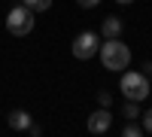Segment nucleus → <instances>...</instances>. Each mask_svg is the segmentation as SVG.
Wrapping results in <instances>:
<instances>
[{
    "instance_id": "20e7f679",
    "label": "nucleus",
    "mask_w": 152,
    "mask_h": 137,
    "mask_svg": "<svg viewBox=\"0 0 152 137\" xmlns=\"http://www.w3.org/2000/svg\"><path fill=\"white\" fill-rule=\"evenodd\" d=\"M97 49H100V34L82 31V34H76L70 52H73V58H79V61H91V58L97 55Z\"/></svg>"
},
{
    "instance_id": "2eb2a0df",
    "label": "nucleus",
    "mask_w": 152,
    "mask_h": 137,
    "mask_svg": "<svg viewBox=\"0 0 152 137\" xmlns=\"http://www.w3.org/2000/svg\"><path fill=\"white\" fill-rule=\"evenodd\" d=\"M140 73H146V76H152V61H143V64H140Z\"/></svg>"
},
{
    "instance_id": "7ed1b4c3",
    "label": "nucleus",
    "mask_w": 152,
    "mask_h": 137,
    "mask_svg": "<svg viewBox=\"0 0 152 137\" xmlns=\"http://www.w3.org/2000/svg\"><path fill=\"white\" fill-rule=\"evenodd\" d=\"M34 12L24 6V3H15L9 12H6V31L12 34V37H28L31 31H34Z\"/></svg>"
},
{
    "instance_id": "0eeeda50",
    "label": "nucleus",
    "mask_w": 152,
    "mask_h": 137,
    "mask_svg": "<svg viewBox=\"0 0 152 137\" xmlns=\"http://www.w3.org/2000/svg\"><path fill=\"white\" fill-rule=\"evenodd\" d=\"M31 125V113H24V110H12L9 113V128L12 131H24Z\"/></svg>"
},
{
    "instance_id": "1a4fd4ad",
    "label": "nucleus",
    "mask_w": 152,
    "mask_h": 137,
    "mask_svg": "<svg viewBox=\"0 0 152 137\" xmlns=\"http://www.w3.org/2000/svg\"><path fill=\"white\" fill-rule=\"evenodd\" d=\"M122 116L125 119H140V104L137 101H125L122 104Z\"/></svg>"
},
{
    "instance_id": "6e6552de",
    "label": "nucleus",
    "mask_w": 152,
    "mask_h": 137,
    "mask_svg": "<svg viewBox=\"0 0 152 137\" xmlns=\"http://www.w3.org/2000/svg\"><path fill=\"white\" fill-rule=\"evenodd\" d=\"M21 3L28 6V9L34 12V15H37V12H46V9H52V0H21Z\"/></svg>"
},
{
    "instance_id": "dca6fc26",
    "label": "nucleus",
    "mask_w": 152,
    "mask_h": 137,
    "mask_svg": "<svg viewBox=\"0 0 152 137\" xmlns=\"http://www.w3.org/2000/svg\"><path fill=\"white\" fill-rule=\"evenodd\" d=\"M116 3H122V6H128V3H134V0H116Z\"/></svg>"
},
{
    "instance_id": "423d86ee",
    "label": "nucleus",
    "mask_w": 152,
    "mask_h": 137,
    "mask_svg": "<svg viewBox=\"0 0 152 137\" xmlns=\"http://www.w3.org/2000/svg\"><path fill=\"white\" fill-rule=\"evenodd\" d=\"M122 31H125V24H122V18H116V15H107L104 21H100V40L122 37Z\"/></svg>"
},
{
    "instance_id": "9b49d317",
    "label": "nucleus",
    "mask_w": 152,
    "mask_h": 137,
    "mask_svg": "<svg viewBox=\"0 0 152 137\" xmlns=\"http://www.w3.org/2000/svg\"><path fill=\"white\" fill-rule=\"evenodd\" d=\"M97 104H100V107H110V104H113V95H110L107 89H104V92H97Z\"/></svg>"
},
{
    "instance_id": "39448f33",
    "label": "nucleus",
    "mask_w": 152,
    "mask_h": 137,
    "mask_svg": "<svg viewBox=\"0 0 152 137\" xmlns=\"http://www.w3.org/2000/svg\"><path fill=\"white\" fill-rule=\"evenodd\" d=\"M113 128V113H110V107H100L94 110L91 116H88V131L91 134H107Z\"/></svg>"
},
{
    "instance_id": "4468645a",
    "label": "nucleus",
    "mask_w": 152,
    "mask_h": 137,
    "mask_svg": "<svg viewBox=\"0 0 152 137\" xmlns=\"http://www.w3.org/2000/svg\"><path fill=\"white\" fill-rule=\"evenodd\" d=\"M76 3H79V6H82V9H94V6H97V3H100V0H76Z\"/></svg>"
},
{
    "instance_id": "f257e3e1",
    "label": "nucleus",
    "mask_w": 152,
    "mask_h": 137,
    "mask_svg": "<svg viewBox=\"0 0 152 137\" xmlns=\"http://www.w3.org/2000/svg\"><path fill=\"white\" fill-rule=\"evenodd\" d=\"M97 58L110 73H122L125 67L131 64V49L125 46L119 37H110V40H100V49H97Z\"/></svg>"
},
{
    "instance_id": "f3484780",
    "label": "nucleus",
    "mask_w": 152,
    "mask_h": 137,
    "mask_svg": "<svg viewBox=\"0 0 152 137\" xmlns=\"http://www.w3.org/2000/svg\"><path fill=\"white\" fill-rule=\"evenodd\" d=\"M149 89H152V76H149Z\"/></svg>"
},
{
    "instance_id": "f03ea898",
    "label": "nucleus",
    "mask_w": 152,
    "mask_h": 137,
    "mask_svg": "<svg viewBox=\"0 0 152 137\" xmlns=\"http://www.w3.org/2000/svg\"><path fill=\"white\" fill-rule=\"evenodd\" d=\"M119 92L125 95V101L143 104L146 97L152 95L149 76H146V73H140V70H128V67H125V70H122V79H119Z\"/></svg>"
},
{
    "instance_id": "ddd939ff",
    "label": "nucleus",
    "mask_w": 152,
    "mask_h": 137,
    "mask_svg": "<svg viewBox=\"0 0 152 137\" xmlns=\"http://www.w3.org/2000/svg\"><path fill=\"white\" fill-rule=\"evenodd\" d=\"M24 131H28L31 137H40V134H43V128H40V125H37V122H34V119H31V125H28V128H24Z\"/></svg>"
},
{
    "instance_id": "f8f14e48",
    "label": "nucleus",
    "mask_w": 152,
    "mask_h": 137,
    "mask_svg": "<svg viewBox=\"0 0 152 137\" xmlns=\"http://www.w3.org/2000/svg\"><path fill=\"white\" fill-rule=\"evenodd\" d=\"M140 125H143L146 134H152V110H146V113H143V122H140Z\"/></svg>"
},
{
    "instance_id": "9d476101",
    "label": "nucleus",
    "mask_w": 152,
    "mask_h": 137,
    "mask_svg": "<svg viewBox=\"0 0 152 137\" xmlns=\"http://www.w3.org/2000/svg\"><path fill=\"white\" fill-rule=\"evenodd\" d=\"M122 134L125 137H140L143 134V125H137V119H128V125L122 128Z\"/></svg>"
}]
</instances>
